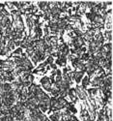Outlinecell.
<instances>
[{"instance_id":"6da1fadb","label":"cell","mask_w":113,"mask_h":121,"mask_svg":"<svg viewBox=\"0 0 113 121\" xmlns=\"http://www.w3.org/2000/svg\"><path fill=\"white\" fill-rule=\"evenodd\" d=\"M41 83H42L44 89H46V91H50V88H51V82H50V78L47 77H45L41 79Z\"/></svg>"},{"instance_id":"7a4b0ae2","label":"cell","mask_w":113,"mask_h":121,"mask_svg":"<svg viewBox=\"0 0 113 121\" xmlns=\"http://www.w3.org/2000/svg\"><path fill=\"white\" fill-rule=\"evenodd\" d=\"M0 65H1V68L4 70H11L14 68L15 63H14V61H12V60L8 59V60H5V61H1V64Z\"/></svg>"},{"instance_id":"3957f363","label":"cell","mask_w":113,"mask_h":121,"mask_svg":"<svg viewBox=\"0 0 113 121\" xmlns=\"http://www.w3.org/2000/svg\"><path fill=\"white\" fill-rule=\"evenodd\" d=\"M75 93H76V96L79 97L80 99H85L87 97V94L85 92V89H83V87H81V86H77L76 89H75Z\"/></svg>"},{"instance_id":"277c9868","label":"cell","mask_w":113,"mask_h":121,"mask_svg":"<svg viewBox=\"0 0 113 121\" xmlns=\"http://www.w3.org/2000/svg\"><path fill=\"white\" fill-rule=\"evenodd\" d=\"M50 121H61L62 120V112H60L59 110L57 112H54L53 114H51L49 116Z\"/></svg>"},{"instance_id":"5b68a950","label":"cell","mask_w":113,"mask_h":121,"mask_svg":"<svg viewBox=\"0 0 113 121\" xmlns=\"http://www.w3.org/2000/svg\"><path fill=\"white\" fill-rule=\"evenodd\" d=\"M68 95H69L70 99L71 100V102L73 103H76L77 102V96H76V93H75V89L70 88L68 90Z\"/></svg>"},{"instance_id":"8992f818","label":"cell","mask_w":113,"mask_h":121,"mask_svg":"<svg viewBox=\"0 0 113 121\" xmlns=\"http://www.w3.org/2000/svg\"><path fill=\"white\" fill-rule=\"evenodd\" d=\"M75 68V72H79V73H84L86 70V66H85L84 62H82L81 60H79L78 64Z\"/></svg>"},{"instance_id":"52a82bcc","label":"cell","mask_w":113,"mask_h":121,"mask_svg":"<svg viewBox=\"0 0 113 121\" xmlns=\"http://www.w3.org/2000/svg\"><path fill=\"white\" fill-rule=\"evenodd\" d=\"M102 79H104V78H100V77H97V78H94L93 82H91V84L93 86H96V88L97 87H101V85H102Z\"/></svg>"},{"instance_id":"ba28073f","label":"cell","mask_w":113,"mask_h":121,"mask_svg":"<svg viewBox=\"0 0 113 121\" xmlns=\"http://www.w3.org/2000/svg\"><path fill=\"white\" fill-rule=\"evenodd\" d=\"M66 62H67L66 56H64V55H62V54H61V55L57 58V61H56V63H57L58 65H60V66H65V65H66Z\"/></svg>"},{"instance_id":"9c48e42d","label":"cell","mask_w":113,"mask_h":121,"mask_svg":"<svg viewBox=\"0 0 113 121\" xmlns=\"http://www.w3.org/2000/svg\"><path fill=\"white\" fill-rule=\"evenodd\" d=\"M73 78L75 80L76 82H79L80 80L83 78V73H79V72H74Z\"/></svg>"},{"instance_id":"30bf717a","label":"cell","mask_w":113,"mask_h":121,"mask_svg":"<svg viewBox=\"0 0 113 121\" xmlns=\"http://www.w3.org/2000/svg\"><path fill=\"white\" fill-rule=\"evenodd\" d=\"M38 4H39L40 9L42 10L43 12H46V11H47V10H49V9H48V6H47V2H46V1H40Z\"/></svg>"},{"instance_id":"8fae6325","label":"cell","mask_w":113,"mask_h":121,"mask_svg":"<svg viewBox=\"0 0 113 121\" xmlns=\"http://www.w3.org/2000/svg\"><path fill=\"white\" fill-rule=\"evenodd\" d=\"M89 84H90V78L88 76L82 78V87H83V88H87Z\"/></svg>"},{"instance_id":"7c38bea8","label":"cell","mask_w":113,"mask_h":121,"mask_svg":"<svg viewBox=\"0 0 113 121\" xmlns=\"http://www.w3.org/2000/svg\"><path fill=\"white\" fill-rule=\"evenodd\" d=\"M104 38H105V39H106L108 42L112 41V31H111V30H107V31H105V32Z\"/></svg>"},{"instance_id":"4fadbf2b","label":"cell","mask_w":113,"mask_h":121,"mask_svg":"<svg viewBox=\"0 0 113 121\" xmlns=\"http://www.w3.org/2000/svg\"><path fill=\"white\" fill-rule=\"evenodd\" d=\"M34 32H35V36L37 38H40L41 35H42V29L39 26H36V27H34Z\"/></svg>"},{"instance_id":"5bb4252c","label":"cell","mask_w":113,"mask_h":121,"mask_svg":"<svg viewBox=\"0 0 113 121\" xmlns=\"http://www.w3.org/2000/svg\"><path fill=\"white\" fill-rule=\"evenodd\" d=\"M5 47H6L9 50H10V49H13V48H15V42L13 41V40H10V41L7 42V44H6Z\"/></svg>"},{"instance_id":"9a60e30c","label":"cell","mask_w":113,"mask_h":121,"mask_svg":"<svg viewBox=\"0 0 113 121\" xmlns=\"http://www.w3.org/2000/svg\"><path fill=\"white\" fill-rule=\"evenodd\" d=\"M34 52H35V48H32V47H29L26 48V53L29 55V56H33L34 55Z\"/></svg>"},{"instance_id":"2e32d148","label":"cell","mask_w":113,"mask_h":121,"mask_svg":"<svg viewBox=\"0 0 113 121\" xmlns=\"http://www.w3.org/2000/svg\"><path fill=\"white\" fill-rule=\"evenodd\" d=\"M97 92H98V89H97V88H92V89H88V93H89V95H90L91 97L95 96V95L97 94Z\"/></svg>"},{"instance_id":"e0dca14e","label":"cell","mask_w":113,"mask_h":121,"mask_svg":"<svg viewBox=\"0 0 113 121\" xmlns=\"http://www.w3.org/2000/svg\"><path fill=\"white\" fill-rule=\"evenodd\" d=\"M68 95V90H65V89H60V91H59V97H66Z\"/></svg>"},{"instance_id":"ac0fdd59","label":"cell","mask_w":113,"mask_h":121,"mask_svg":"<svg viewBox=\"0 0 113 121\" xmlns=\"http://www.w3.org/2000/svg\"><path fill=\"white\" fill-rule=\"evenodd\" d=\"M20 54H22V49H21V48H18L15 50V52L13 53V56L15 57V56H18Z\"/></svg>"},{"instance_id":"d6986e66","label":"cell","mask_w":113,"mask_h":121,"mask_svg":"<svg viewBox=\"0 0 113 121\" xmlns=\"http://www.w3.org/2000/svg\"><path fill=\"white\" fill-rule=\"evenodd\" d=\"M0 14H1L3 17H9V16H10V14L7 12V10H6L4 7L0 9Z\"/></svg>"},{"instance_id":"ffe728a7","label":"cell","mask_w":113,"mask_h":121,"mask_svg":"<svg viewBox=\"0 0 113 121\" xmlns=\"http://www.w3.org/2000/svg\"><path fill=\"white\" fill-rule=\"evenodd\" d=\"M86 17H87V18H88V19H90V21L92 22V21H93V18H94V17H95V14L89 12V13H87V14H86Z\"/></svg>"},{"instance_id":"44dd1931","label":"cell","mask_w":113,"mask_h":121,"mask_svg":"<svg viewBox=\"0 0 113 121\" xmlns=\"http://www.w3.org/2000/svg\"><path fill=\"white\" fill-rule=\"evenodd\" d=\"M26 80H27V82H29L30 83H32V82L34 80V76H33V75H31V74H29V75L27 76Z\"/></svg>"},{"instance_id":"7402d4cb","label":"cell","mask_w":113,"mask_h":121,"mask_svg":"<svg viewBox=\"0 0 113 121\" xmlns=\"http://www.w3.org/2000/svg\"><path fill=\"white\" fill-rule=\"evenodd\" d=\"M8 52H9V49H8L6 47H4V48L1 49V52H0V53H1V55H6Z\"/></svg>"},{"instance_id":"603a6c76","label":"cell","mask_w":113,"mask_h":121,"mask_svg":"<svg viewBox=\"0 0 113 121\" xmlns=\"http://www.w3.org/2000/svg\"><path fill=\"white\" fill-rule=\"evenodd\" d=\"M46 64H52V63H53V57L49 55V56L47 57V59H46Z\"/></svg>"},{"instance_id":"cb8c5ba5","label":"cell","mask_w":113,"mask_h":121,"mask_svg":"<svg viewBox=\"0 0 113 121\" xmlns=\"http://www.w3.org/2000/svg\"><path fill=\"white\" fill-rule=\"evenodd\" d=\"M73 29H74L73 28V25L70 24V23H67L65 25V27H64V30H73Z\"/></svg>"},{"instance_id":"d4e9b609","label":"cell","mask_w":113,"mask_h":121,"mask_svg":"<svg viewBox=\"0 0 113 121\" xmlns=\"http://www.w3.org/2000/svg\"><path fill=\"white\" fill-rule=\"evenodd\" d=\"M6 5H7L10 9H13V8H14V2H9V1H8V2H6Z\"/></svg>"},{"instance_id":"484cf974","label":"cell","mask_w":113,"mask_h":121,"mask_svg":"<svg viewBox=\"0 0 113 121\" xmlns=\"http://www.w3.org/2000/svg\"><path fill=\"white\" fill-rule=\"evenodd\" d=\"M69 36H70V37H71V38H73V39H74V38H75V37H76V36H75V32H74V31H71V32H70V33H69Z\"/></svg>"},{"instance_id":"4316f807","label":"cell","mask_w":113,"mask_h":121,"mask_svg":"<svg viewBox=\"0 0 113 121\" xmlns=\"http://www.w3.org/2000/svg\"><path fill=\"white\" fill-rule=\"evenodd\" d=\"M31 58H32V61L34 62V64H36V63L38 62V59H37V57H36L35 55H33V56H31Z\"/></svg>"},{"instance_id":"83f0119b","label":"cell","mask_w":113,"mask_h":121,"mask_svg":"<svg viewBox=\"0 0 113 121\" xmlns=\"http://www.w3.org/2000/svg\"><path fill=\"white\" fill-rule=\"evenodd\" d=\"M50 67L52 69H54V70H56V65L55 64H50Z\"/></svg>"},{"instance_id":"f1b7e54d","label":"cell","mask_w":113,"mask_h":121,"mask_svg":"<svg viewBox=\"0 0 113 121\" xmlns=\"http://www.w3.org/2000/svg\"><path fill=\"white\" fill-rule=\"evenodd\" d=\"M4 7V5L3 4H1V3H0V9H1V8H3Z\"/></svg>"},{"instance_id":"f546056e","label":"cell","mask_w":113,"mask_h":121,"mask_svg":"<svg viewBox=\"0 0 113 121\" xmlns=\"http://www.w3.org/2000/svg\"><path fill=\"white\" fill-rule=\"evenodd\" d=\"M1 100H2V96H1V94H0V103H1Z\"/></svg>"},{"instance_id":"4dcf8cb0","label":"cell","mask_w":113,"mask_h":121,"mask_svg":"<svg viewBox=\"0 0 113 121\" xmlns=\"http://www.w3.org/2000/svg\"><path fill=\"white\" fill-rule=\"evenodd\" d=\"M98 121H102V120L101 119H98Z\"/></svg>"},{"instance_id":"1f68e13d","label":"cell","mask_w":113,"mask_h":121,"mask_svg":"<svg viewBox=\"0 0 113 121\" xmlns=\"http://www.w3.org/2000/svg\"><path fill=\"white\" fill-rule=\"evenodd\" d=\"M0 84H1V82H0Z\"/></svg>"}]
</instances>
